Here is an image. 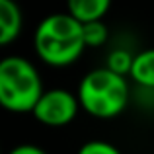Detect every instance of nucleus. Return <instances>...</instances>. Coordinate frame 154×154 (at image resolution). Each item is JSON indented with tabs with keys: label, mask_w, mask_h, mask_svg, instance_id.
Returning a JSON list of instances; mask_svg holds the SVG:
<instances>
[{
	"label": "nucleus",
	"mask_w": 154,
	"mask_h": 154,
	"mask_svg": "<svg viewBox=\"0 0 154 154\" xmlns=\"http://www.w3.org/2000/svg\"><path fill=\"white\" fill-rule=\"evenodd\" d=\"M33 47L37 57L49 66H70L82 57L86 49L82 23L74 20L68 12L47 16L39 22L33 33Z\"/></svg>",
	"instance_id": "1"
},
{
	"label": "nucleus",
	"mask_w": 154,
	"mask_h": 154,
	"mask_svg": "<svg viewBox=\"0 0 154 154\" xmlns=\"http://www.w3.org/2000/svg\"><path fill=\"white\" fill-rule=\"evenodd\" d=\"M80 109L96 119H113L127 109L129 82L109 68H94L78 84Z\"/></svg>",
	"instance_id": "2"
},
{
	"label": "nucleus",
	"mask_w": 154,
	"mask_h": 154,
	"mask_svg": "<svg viewBox=\"0 0 154 154\" xmlns=\"http://www.w3.org/2000/svg\"><path fill=\"white\" fill-rule=\"evenodd\" d=\"M45 92L35 64L20 55L0 59V107L10 113H31Z\"/></svg>",
	"instance_id": "3"
},
{
	"label": "nucleus",
	"mask_w": 154,
	"mask_h": 154,
	"mask_svg": "<svg viewBox=\"0 0 154 154\" xmlns=\"http://www.w3.org/2000/svg\"><path fill=\"white\" fill-rule=\"evenodd\" d=\"M80 111L78 96L64 88H51L41 94L33 107V117L45 127H66Z\"/></svg>",
	"instance_id": "4"
},
{
	"label": "nucleus",
	"mask_w": 154,
	"mask_h": 154,
	"mask_svg": "<svg viewBox=\"0 0 154 154\" xmlns=\"http://www.w3.org/2000/svg\"><path fill=\"white\" fill-rule=\"evenodd\" d=\"M23 16L16 0H0V47L10 45L22 33Z\"/></svg>",
	"instance_id": "5"
},
{
	"label": "nucleus",
	"mask_w": 154,
	"mask_h": 154,
	"mask_svg": "<svg viewBox=\"0 0 154 154\" xmlns=\"http://www.w3.org/2000/svg\"><path fill=\"white\" fill-rule=\"evenodd\" d=\"M111 8V0H66V12L80 23L100 22Z\"/></svg>",
	"instance_id": "6"
},
{
	"label": "nucleus",
	"mask_w": 154,
	"mask_h": 154,
	"mask_svg": "<svg viewBox=\"0 0 154 154\" xmlns=\"http://www.w3.org/2000/svg\"><path fill=\"white\" fill-rule=\"evenodd\" d=\"M129 78L135 84H139L140 88L154 90V47L152 49H144L135 55Z\"/></svg>",
	"instance_id": "7"
},
{
	"label": "nucleus",
	"mask_w": 154,
	"mask_h": 154,
	"mask_svg": "<svg viewBox=\"0 0 154 154\" xmlns=\"http://www.w3.org/2000/svg\"><path fill=\"white\" fill-rule=\"evenodd\" d=\"M133 60H135V55L129 53L127 49H113L107 55V59H105V68H109L111 72L127 78L131 74Z\"/></svg>",
	"instance_id": "8"
},
{
	"label": "nucleus",
	"mask_w": 154,
	"mask_h": 154,
	"mask_svg": "<svg viewBox=\"0 0 154 154\" xmlns=\"http://www.w3.org/2000/svg\"><path fill=\"white\" fill-rule=\"evenodd\" d=\"M82 35H84V45L86 49H96V47H102L107 43V37H109V31H107V26L103 23V20L100 22H88V23H82Z\"/></svg>",
	"instance_id": "9"
},
{
	"label": "nucleus",
	"mask_w": 154,
	"mask_h": 154,
	"mask_svg": "<svg viewBox=\"0 0 154 154\" xmlns=\"http://www.w3.org/2000/svg\"><path fill=\"white\" fill-rule=\"evenodd\" d=\"M76 154H121V150L107 140H88L78 148Z\"/></svg>",
	"instance_id": "10"
},
{
	"label": "nucleus",
	"mask_w": 154,
	"mask_h": 154,
	"mask_svg": "<svg viewBox=\"0 0 154 154\" xmlns=\"http://www.w3.org/2000/svg\"><path fill=\"white\" fill-rule=\"evenodd\" d=\"M8 154H47L43 148L35 146V144H20V146L12 148Z\"/></svg>",
	"instance_id": "11"
},
{
	"label": "nucleus",
	"mask_w": 154,
	"mask_h": 154,
	"mask_svg": "<svg viewBox=\"0 0 154 154\" xmlns=\"http://www.w3.org/2000/svg\"><path fill=\"white\" fill-rule=\"evenodd\" d=\"M0 154H2V152H0Z\"/></svg>",
	"instance_id": "12"
}]
</instances>
